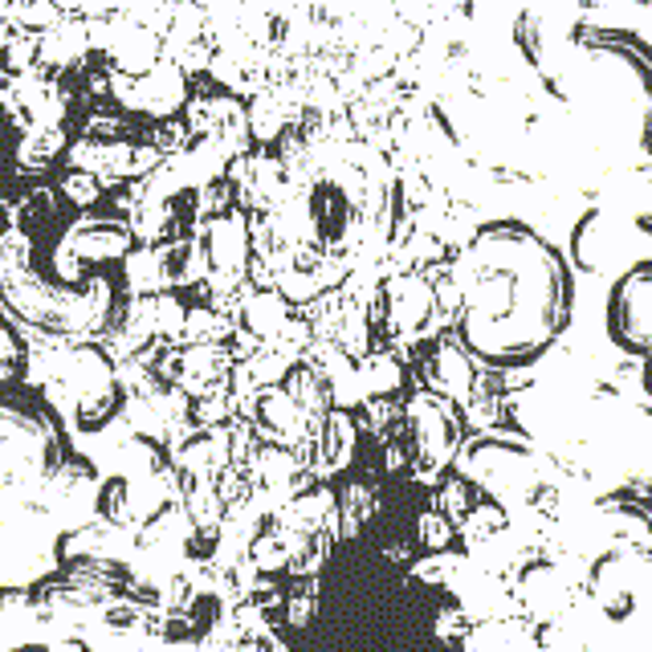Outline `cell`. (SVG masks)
<instances>
[{"mask_svg": "<svg viewBox=\"0 0 652 652\" xmlns=\"http://www.w3.org/2000/svg\"><path fill=\"white\" fill-rule=\"evenodd\" d=\"M604 331L611 347L649 359L652 351V258L632 261L624 274H616L604 302Z\"/></svg>", "mask_w": 652, "mask_h": 652, "instance_id": "cell-1", "label": "cell"}, {"mask_svg": "<svg viewBox=\"0 0 652 652\" xmlns=\"http://www.w3.org/2000/svg\"><path fill=\"white\" fill-rule=\"evenodd\" d=\"M575 45L592 58H608L628 73L637 90V135L640 147L652 156V42L637 30H608V25H587L575 30Z\"/></svg>", "mask_w": 652, "mask_h": 652, "instance_id": "cell-2", "label": "cell"}, {"mask_svg": "<svg viewBox=\"0 0 652 652\" xmlns=\"http://www.w3.org/2000/svg\"><path fill=\"white\" fill-rule=\"evenodd\" d=\"M514 45H518V54L526 58V66L542 78V87L551 90L554 99H567L563 70L554 66L551 37H547V21L538 13H518V21H514Z\"/></svg>", "mask_w": 652, "mask_h": 652, "instance_id": "cell-3", "label": "cell"}, {"mask_svg": "<svg viewBox=\"0 0 652 652\" xmlns=\"http://www.w3.org/2000/svg\"><path fill=\"white\" fill-rule=\"evenodd\" d=\"M604 213L599 208H587L580 220H575V229H571V253H567V261H571V270H587V274H595L599 265H604Z\"/></svg>", "mask_w": 652, "mask_h": 652, "instance_id": "cell-4", "label": "cell"}, {"mask_svg": "<svg viewBox=\"0 0 652 652\" xmlns=\"http://www.w3.org/2000/svg\"><path fill=\"white\" fill-rule=\"evenodd\" d=\"M640 388H644V396L652 400V351H649V359L640 363Z\"/></svg>", "mask_w": 652, "mask_h": 652, "instance_id": "cell-5", "label": "cell"}, {"mask_svg": "<svg viewBox=\"0 0 652 652\" xmlns=\"http://www.w3.org/2000/svg\"><path fill=\"white\" fill-rule=\"evenodd\" d=\"M637 229H640V232H649V237H652V208L637 213Z\"/></svg>", "mask_w": 652, "mask_h": 652, "instance_id": "cell-6", "label": "cell"}]
</instances>
